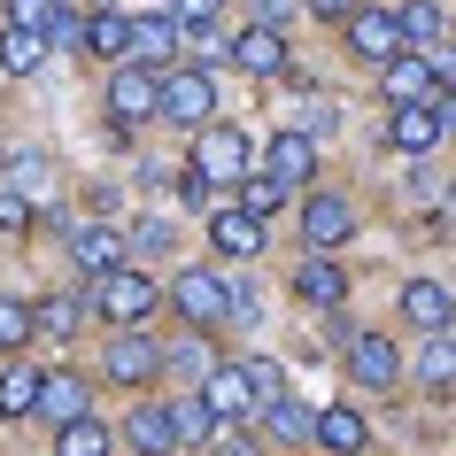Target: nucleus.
<instances>
[{
  "label": "nucleus",
  "instance_id": "obj_24",
  "mask_svg": "<svg viewBox=\"0 0 456 456\" xmlns=\"http://www.w3.org/2000/svg\"><path fill=\"white\" fill-rule=\"evenodd\" d=\"M47 47H54L47 31H31V24H8V31H0V70H8V77H31L39 62H47Z\"/></svg>",
  "mask_w": 456,
  "mask_h": 456
},
{
  "label": "nucleus",
  "instance_id": "obj_19",
  "mask_svg": "<svg viewBox=\"0 0 456 456\" xmlns=\"http://www.w3.org/2000/svg\"><path fill=\"white\" fill-rule=\"evenodd\" d=\"M310 441H317L325 456H356L363 441H371V426H363L348 403H333V410H317V433H310Z\"/></svg>",
  "mask_w": 456,
  "mask_h": 456
},
{
  "label": "nucleus",
  "instance_id": "obj_36",
  "mask_svg": "<svg viewBox=\"0 0 456 456\" xmlns=\"http://www.w3.org/2000/svg\"><path fill=\"white\" fill-rule=\"evenodd\" d=\"M16 170V193H47V155H8Z\"/></svg>",
  "mask_w": 456,
  "mask_h": 456
},
{
  "label": "nucleus",
  "instance_id": "obj_22",
  "mask_svg": "<svg viewBox=\"0 0 456 456\" xmlns=\"http://www.w3.org/2000/svg\"><path fill=\"white\" fill-rule=\"evenodd\" d=\"M39 418H47L54 433L70 426V418H86V379H77V371H47V387H39Z\"/></svg>",
  "mask_w": 456,
  "mask_h": 456
},
{
  "label": "nucleus",
  "instance_id": "obj_2",
  "mask_svg": "<svg viewBox=\"0 0 456 456\" xmlns=\"http://www.w3.org/2000/svg\"><path fill=\"white\" fill-rule=\"evenodd\" d=\"M155 302H163V294H155V279H147V271H132V264H117V271H101V279H94V310L109 317V325H140Z\"/></svg>",
  "mask_w": 456,
  "mask_h": 456
},
{
  "label": "nucleus",
  "instance_id": "obj_40",
  "mask_svg": "<svg viewBox=\"0 0 456 456\" xmlns=\"http://www.w3.org/2000/svg\"><path fill=\"white\" fill-rule=\"evenodd\" d=\"M132 240H140V248H170V224H163V216H140V224H132Z\"/></svg>",
  "mask_w": 456,
  "mask_h": 456
},
{
  "label": "nucleus",
  "instance_id": "obj_39",
  "mask_svg": "<svg viewBox=\"0 0 456 456\" xmlns=\"http://www.w3.org/2000/svg\"><path fill=\"white\" fill-rule=\"evenodd\" d=\"M31 224V201L24 193H0V232H24Z\"/></svg>",
  "mask_w": 456,
  "mask_h": 456
},
{
  "label": "nucleus",
  "instance_id": "obj_5",
  "mask_svg": "<svg viewBox=\"0 0 456 456\" xmlns=\"http://www.w3.org/2000/svg\"><path fill=\"white\" fill-rule=\"evenodd\" d=\"M201 403H209L224 426H240V418L264 410V395H256V371H248V363H209V371H201Z\"/></svg>",
  "mask_w": 456,
  "mask_h": 456
},
{
  "label": "nucleus",
  "instance_id": "obj_44",
  "mask_svg": "<svg viewBox=\"0 0 456 456\" xmlns=\"http://www.w3.org/2000/svg\"><path fill=\"white\" fill-rule=\"evenodd\" d=\"M317 16H325V24H348V16H356V0H310Z\"/></svg>",
  "mask_w": 456,
  "mask_h": 456
},
{
  "label": "nucleus",
  "instance_id": "obj_21",
  "mask_svg": "<svg viewBox=\"0 0 456 456\" xmlns=\"http://www.w3.org/2000/svg\"><path fill=\"white\" fill-rule=\"evenodd\" d=\"M39 387H47V371L31 356H16L0 371V418H31V410H39Z\"/></svg>",
  "mask_w": 456,
  "mask_h": 456
},
{
  "label": "nucleus",
  "instance_id": "obj_17",
  "mask_svg": "<svg viewBox=\"0 0 456 456\" xmlns=\"http://www.w3.org/2000/svg\"><path fill=\"white\" fill-rule=\"evenodd\" d=\"M387 140L403 147V155H426L441 140V117H433V101H395L387 109Z\"/></svg>",
  "mask_w": 456,
  "mask_h": 456
},
{
  "label": "nucleus",
  "instance_id": "obj_14",
  "mask_svg": "<svg viewBox=\"0 0 456 456\" xmlns=\"http://www.w3.org/2000/svg\"><path fill=\"white\" fill-rule=\"evenodd\" d=\"M232 62H240L248 77H279L287 70V31L279 24H248L240 39H232Z\"/></svg>",
  "mask_w": 456,
  "mask_h": 456
},
{
  "label": "nucleus",
  "instance_id": "obj_10",
  "mask_svg": "<svg viewBox=\"0 0 456 456\" xmlns=\"http://www.w3.org/2000/svg\"><path fill=\"white\" fill-rule=\"evenodd\" d=\"M348 371H356V387H395L403 379V348L387 333H348Z\"/></svg>",
  "mask_w": 456,
  "mask_h": 456
},
{
  "label": "nucleus",
  "instance_id": "obj_42",
  "mask_svg": "<svg viewBox=\"0 0 456 456\" xmlns=\"http://www.w3.org/2000/svg\"><path fill=\"white\" fill-rule=\"evenodd\" d=\"M256 371V395H287V379H279V363H248Z\"/></svg>",
  "mask_w": 456,
  "mask_h": 456
},
{
  "label": "nucleus",
  "instance_id": "obj_9",
  "mask_svg": "<svg viewBox=\"0 0 456 456\" xmlns=\"http://www.w3.org/2000/svg\"><path fill=\"white\" fill-rule=\"evenodd\" d=\"M101 371H109L117 387H147L155 371H163V348H155L147 333H132V325H124V333L109 340V356H101Z\"/></svg>",
  "mask_w": 456,
  "mask_h": 456
},
{
  "label": "nucleus",
  "instance_id": "obj_27",
  "mask_svg": "<svg viewBox=\"0 0 456 456\" xmlns=\"http://www.w3.org/2000/svg\"><path fill=\"white\" fill-rule=\"evenodd\" d=\"M86 47H94L101 62H132V16H117V8H94V24H86Z\"/></svg>",
  "mask_w": 456,
  "mask_h": 456
},
{
  "label": "nucleus",
  "instance_id": "obj_30",
  "mask_svg": "<svg viewBox=\"0 0 456 456\" xmlns=\"http://www.w3.org/2000/svg\"><path fill=\"white\" fill-rule=\"evenodd\" d=\"M395 16H403V39H410V47H441V39H449V16H441L433 0H410V8H395Z\"/></svg>",
  "mask_w": 456,
  "mask_h": 456
},
{
  "label": "nucleus",
  "instance_id": "obj_28",
  "mask_svg": "<svg viewBox=\"0 0 456 456\" xmlns=\"http://www.w3.org/2000/svg\"><path fill=\"white\" fill-rule=\"evenodd\" d=\"M31 333H39V310H31L24 294H0V356H24Z\"/></svg>",
  "mask_w": 456,
  "mask_h": 456
},
{
  "label": "nucleus",
  "instance_id": "obj_3",
  "mask_svg": "<svg viewBox=\"0 0 456 456\" xmlns=\"http://www.w3.org/2000/svg\"><path fill=\"white\" fill-rule=\"evenodd\" d=\"M248 163H256V147H248L240 124H201V132H193V170H201V178L232 186V178H248Z\"/></svg>",
  "mask_w": 456,
  "mask_h": 456
},
{
  "label": "nucleus",
  "instance_id": "obj_37",
  "mask_svg": "<svg viewBox=\"0 0 456 456\" xmlns=\"http://www.w3.org/2000/svg\"><path fill=\"white\" fill-rule=\"evenodd\" d=\"M209 456H264V449H256L240 426H216V433H209Z\"/></svg>",
  "mask_w": 456,
  "mask_h": 456
},
{
  "label": "nucleus",
  "instance_id": "obj_20",
  "mask_svg": "<svg viewBox=\"0 0 456 456\" xmlns=\"http://www.w3.org/2000/svg\"><path fill=\"white\" fill-rule=\"evenodd\" d=\"M264 170H279L287 186H302V178H310V170H317V140H310V132H294V124H287V132H279V140L264 147Z\"/></svg>",
  "mask_w": 456,
  "mask_h": 456
},
{
  "label": "nucleus",
  "instance_id": "obj_43",
  "mask_svg": "<svg viewBox=\"0 0 456 456\" xmlns=\"http://www.w3.org/2000/svg\"><path fill=\"white\" fill-rule=\"evenodd\" d=\"M433 117H441V132H456V86H441V94H433Z\"/></svg>",
  "mask_w": 456,
  "mask_h": 456
},
{
  "label": "nucleus",
  "instance_id": "obj_8",
  "mask_svg": "<svg viewBox=\"0 0 456 456\" xmlns=\"http://www.w3.org/2000/svg\"><path fill=\"white\" fill-rule=\"evenodd\" d=\"M348 47H356L371 70L395 62V54L410 47V39H403V16H387V8H356V16H348Z\"/></svg>",
  "mask_w": 456,
  "mask_h": 456
},
{
  "label": "nucleus",
  "instance_id": "obj_7",
  "mask_svg": "<svg viewBox=\"0 0 456 456\" xmlns=\"http://www.w3.org/2000/svg\"><path fill=\"white\" fill-rule=\"evenodd\" d=\"M348 232H356V209H348L340 193H310V201H302V240H310L317 256L348 248Z\"/></svg>",
  "mask_w": 456,
  "mask_h": 456
},
{
  "label": "nucleus",
  "instance_id": "obj_32",
  "mask_svg": "<svg viewBox=\"0 0 456 456\" xmlns=\"http://www.w3.org/2000/svg\"><path fill=\"white\" fill-rule=\"evenodd\" d=\"M279 201H287V178H279V170H248V178H240V209L271 216Z\"/></svg>",
  "mask_w": 456,
  "mask_h": 456
},
{
  "label": "nucleus",
  "instance_id": "obj_41",
  "mask_svg": "<svg viewBox=\"0 0 456 456\" xmlns=\"http://www.w3.org/2000/svg\"><path fill=\"white\" fill-rule=\"evenodd\" d=\"M294 8L302 0H256V24H294Z\"/></svg>",
  "mask_w": 456,
  "mask_h": 456
},
{
  "label": "nucleus",
  "instance_id": "obj_4",
  "mask_svg": "<svg viewBox=\"0 0 456 456\" xmlns=\"http://www.w3.org/2000/svg\"><path fill=\"white\" fill-rule=\"evenodd\" d=\"M109 117L117 124L163 117V70L155 62H117V77H109Z\"/></svg>",
  "mask_w": 456,
  "mask_h": 456
},
{
  "label": "nucleus",
  "instance_id": "obj_33",
  "mask_svg": "<svg viewBox=\"0 0 456 456\" xmlns=\"http://www.w3.org/2000/svg\"><path fill=\"white\" fill-rule=\"evenodd\" d=\"M77 325H86V310H77L70 294H54V302H39V333H47V340H70Z\"/></svg>",
  "mask_w": 456,
  "mask_h": 456
},
{
  "label": "nucleus",
  "instance_id": "obj_38",
  "mask_svg": "<svg viewBox=\"0 0 456 456\" xmlns=\"http://www.w3.org/2000/svg\"><path fill=\"white\" fill-rule=\"evenodd\" d=\"M170 16H178V24H216L224 0H170Z\"/></svg>",
  "mask_w": 456,
  "mask_h": 456
},
{
  "label": "nucleus",
  "instance_id": "obj_29",
  "mask_svg": "<svg viewBox=\"0 0 456 456\" xmlns=\"http://www.w3.org/2000/svg\"><path fill=\"white\" fill-rule=\"evenodd\" d=\"M117 449V433L101 426L94 410H86V418H70V426H62V441H54V456H109Z\"/></svg>",
  "mask_w": 456,
  "mask_h": 456
},
{
  "label": "nucleus",
  "instance_id": "obj_13",
  "mask_svg": "<svg viewBox=\"0 0 456 456\" xmlns=\"http://www.w3.org/2000/svg\"><path fill=\"white\" fill-rule=\"evenodd\" d=\"M186 47V24L178 16H132V62H155V70H170V54Z\"/></svg>",
  "mask_w": 456,
  "mask_h": 456
},
{
  "label": "nucleus",
  "instance_id": "obj_23",
  "mask_svg": "<svg viewBox=\"0 0 456 456\" xmlns=\"http://www.w3.org/2000/svg\"><path fill=\"white\" fill-rule=\"evenodd\" d=\"M410 371H418V387L449 395V387H456V333H426V348L410 356Z\"/></svg>",
  "mask_w": 456,
  "mask_h": 456
},
{
  "label": "nucleus",
  "instance_id": "obj_26",
  "mask_svg": "<svg viewBox=\"0 0 456 456\" xmlns=\"http://www.w3.org/2000/svg\"><path fill=\"white\" fill-rule=\"evenodd\" d=\"M264 433H271V441H310V433H317V410L294 403V387H287V395H264Z\"/></svg>",
  "mask_w": 456,
  "mask_h": 456
},
{
  "label": "nucleus",
  "instance_id": "obj_12",
  "mask_svg": "<svg viewBox=\"0 0 456 456\" xmlns=\"http://www.w3.org/2000/svg\"><path fill=\"white\" fill-rule=\"evenodd\" d=\"M209 248H216V256H232V264H248V256L264 248V216L240 209V201H224V209L209 216Z\"/></svg>",
  "mask_w": 456,
  "mask_h": 456
},
{
  "label": "nucleus",
  "instance_id": "obj_31",
  "mask_svg": "<svg viewBox=\"0 0 456 456\" xmlns=\"http://www.w3.org/2000/svg\"><path fill=\"white\" fill-rule=\"evenodd\" d=\"M170 418H178V441H186V449H209V433L224 426V418H216V410L201 403V395H186V403H170Z\"/></svg>",
  "mask_w": 456,
  "mask_h": 456
},
{
  "label": "nucleus",
  "instance_id": "obj_1",
  "mask_svg": "<svg viewBox=\"0 0 456 456\" xmlns=\"http://www.w3.org/2000/svg\"><path fill=\"white\" fill-rule=\"evenodd\" d=\"M170 302H178V317L186 325H224L232 317V279L224 271H209V264H193V271H178V287H170Z\"/></svg>",
  "mask_w": 456,
  "mask_h": 456
},
{
  "label": "nucleus",
  "instance_id": "obj_16",
  "mask_svg": "<svg viewBox=\"0 0 456 456\" xmlns=\"http://www.w3.org/2000/svg\"><path fill=\"white\" fill-rule=\"evenodd\" d=\"M124 441L140 456H170V449H186L178 441V418H170V403H140L132 418H124Z\"/></svg>",
  "mask_w": 456,
  "mask_h": 456
},
{
  "label": "nucleus",
  "instance_id": "obj_35",
  "mask_svg": "<svg viewBox=\"0 0 456 456\" xmlns=\"http://www.w3.org/2000/svg\"><path fill=\"white\" fill-rule=\"evenodd\" d=\"M325 124H333V101H325V94H310V101H294V132H310V140H317V132H325Z\"/></svg>",
  "mask_w": 456,
  "mask_h": 456
},
{
  "label": "nucleus",
  "instance_id": "obj_11",
  "mask_svg": "<svg viewBox=\"0 0 456 456\" xmlns=\"http://www.w3.org/2000/svg\"><path fill=\"white\" fill-rule=\"evenodd\" d=\"M379 94L387 101H433V94H441V70H433L418 47H403L395 62H379Z\"/></svg>",
  "mask_w": 456,
  "mask_h": 456
},
{
  "label": "nucleus",
  "instance_id": "obj_15",
  "mask_svg": "<svg viewBox=\"0 0 456 456\" xmlns=\"http://www.w3.org/2000/svg\"><path fill=\"white\" fill-rule=\"evenodd\" d=\"M403 317L418 325V333H449L456 325V294L441 287V279H410L403 287Z\"/></svg>",
  "mask_w": 456,
  "mask_h": 456
},
{
  "label": "nucleus",
  "instance_id": "obj_18",
  "mask_svg": "<svg viewBox=\"0 0 456 456\" xmlns=\"http://www.w3.org/2000/svg\"><path fill=\"white\" fill-rule=\"evenodd\" d=\"M70 256H77L86 279H101V271L124 264V232H117V224H77V232H70Z\"/></svg>",
  "mask_w": 456,
  "mask_h": 456
},
{
  "label": "nucleus",
  "instance_id": "obj_6",
  "mask_svg": "<svg viewBox=\"0 0 456 456\" xmlns=\"http://www.w3.org/2000/svg\"><path fill=\"white\" fill-rule=\"evenodd\" d=\"M163 117L186 124V132H201V124L216 117V86L209 70H163Z\"/></svg>",
  "mask_w": 456,
  "mask_h": 456
},
{
  "label": "nucleus",
  "instance_id": "obj_25",
  "mask_svg": "<svg viewBox=\"0 0 456 456\" xmlns=\"http://www.w3.org/2000/svg\"><path fill=\"white\" fill-rule=\"evenodd\" d=\"M294 294H302L310 310H333L340 294H348V279H340V264H333V256H310V264L294 271Z\"/></svg>",
  "mask_w": 456,
  "mask_h": 456
},
{
  "label": "nucleus",
  "instance_id": "obj_34",
  "mask_svg": "<svg viewBox=\"0 0 456 456\" xmlns=\"http://www.w3.org/2000/svg\"><path fill=\"white\" fill-rule=\"evenodd\" d=\"M54 0H8V24H31V31H54Z\"/></svg>",
  "mask_w": 456,
  "mask_h": 456
}]
</instances>
